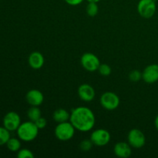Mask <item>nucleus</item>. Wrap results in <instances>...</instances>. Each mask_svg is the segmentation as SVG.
Returning a JSON list of instances; mask_svg holds the SVG:
<instances>
[{"label": "nucleus", "instance_id": "obj_16", "mask_svg": "<svg viewBox=\"0 0 158 158\" xmlns=\"http://www.w3.org/2000/svg\"><path fill=\"white\" fill-rule=\"evenodd\" d=\"M27 116L31 121L35 122V120H37L42 117V112L38 106H32L28 110Z\"/></svg>", "mask_w": 158, "mask_h": 158}, {"label": "nucleus", "instance_id": "obj_11", "mask_svg": "<svg viewBox=\"0 0 158 158\" xmlns=\"http://www.w3.org/2000/svg\"><path fill=\"white\" fill-rule=\"evenodd\" d=\"M78 96L83 101L89 102L92 101L96 95L94 87L87 83H83L78 88Z\"/></svg>", "mask_w": 158, "mask_h": 158}, {"label": "nucleus", "instance_id": "obj_20", "mask_svg": "<svg viewBox=\"0 0 158 158\" xmlns=\"http://www.w3.org/2000/svg\"><path fill=\"white\" fill-rule=\"evenodd\" d=\"M80 148L82 151L84 152H87V151H90L91 148L94 146V143L91 141L90 139H85V140H82L80 143Z\"/></svg>", "mask_w": 158, "mask_h": 158}, {"label": "nucleus", "instance_id": "obj_22", "mask_svg": "<svg viewBox=\"0 0 158 158\" xmlns=\"http://www.w3.org/2000/svg\"><path fill=\"white\" fill-rule=\"evenodd\" d=\"M17 157L19 158H34V154L30 150L24 148L18 151Z\"/></svg>", "mask_w": 158, "mask_h": 158}, {"label": "nucleus", "instance_id": "obj_26", "mask_svg": "<svg viewBox=\"0 0 158 158\" xmlns=\"http://www.w3.org/2000/svg\"><path fill=\"white\" fill-rule=\"evenodd\" d=\"M154 125H155V127L156 129L158 131V115L156 117L155 120H154Z\"/></svg>", "mask_w": 158, "mask_h": 158}, {"label": "nucleus", "instance_id": "obj_5", "mask_svg": "<svg viewBox=\"0 0 158 158\" xmlns=\"http://www.w3.org/2000/svg\"><path fill=\"white\" fill-rule=\"evenodd\" d=\"M100 104L106 110H114L120 105V98L113 92H105L100 97Z\"/></svg>", "mask_w": 158, "mask_h": 158}, {"label": "nucleus", "instance_id": "obj_4", "mask_svg": "<svg viewBox=\"0 0 158 158\" xmlns=\"http://www.w3.org/2000/svg\"><path fill=\"white\" fill-rule=\"evenodd\" d=\"M156 9L155 0H140L137 4V12L140 16L144 19H150L154 16Z\"/></svg>", "mask_w": 158, "mask_h": 158}, {"label": "nucleus", "instance_id": "obj_23", "mask_svg": "<svg viewBox=\"0 0 158 158\" xmlns=\"http://www.w3.org/2000/svg\"><path fill=\"white\" fill-rule=\"evenodd\" d=\"M129 79L133 82H137L142 79V73L140 70L134 69L129 73Z\"/></svg>", "mask_w": 158, "mask_h": 158}, {"label": "nucleus", "instance_id": "obj_10", "mask_svg": "<svg viewBox=\"0 0 158 158\" xmlns=\"http://www.w3.org/2000/svg\"><path fill=\"white\" fill-rule=\"evenodd\" d=\"M142 79L149 84L158 81V65L151 64L147 66L142 72Z\"/></svg>", "mask_w": 158, "mask_h": 158}, {"label": "nucleus", "instance_id": "obj_21", "mask_svg": "<svg viewBox=\"0 0 158 158\" xmlns=\"http://www.w3.org/2000/svg\"><path fill=\"white\" fill-rule=\"evenodd\" d=\"M97 70H98V72L100 73V75L103 76V77H107V76L110 75L112 69H111L110 66L108 64H106V63H103V64H101V63H100V66H99Z\"/></svg>", "mask_w": 158, "mask_h": 158}, {"label": "nucleus", "instance_id": "obj_27", "mask_svg": "<svg viewBox=\"0 0 158 158\" xmlns=\"http://www.w3.org/2000/svg\"><path fill=\"white\" fill-rule=\"evenodd\" d=\"M86 1H87L88 2H97V3H98L100 1V0H86Z\"/></svg>", "mask_w": 158, "mask_h": 158}, {"label": "nucleus", "instance_id": "obj_2", "mask_svg": "<svg viewBox=\"0 0 158 158\" xmlns=\"http://www.w3.org/2000/svg\"><path fill=\"white\" fill-rule=\"evenodd\" d=\"M39 129L33 121H26L21 123L17 129V134L20 140L25 142L32 141L36 138L39 134Z\"/></svg>", "mask_w": 158, "mask_h": 158}, {"label": "nucleus", "instance_id": "obj_1", "mask_svg": "<svg viewBox=\"0 0 158 158\" xmlns=\"http://www.w3.org/2000/svg\"><path fill=\"white\" fill-rule=\"evenodd\" d=\"M69 121L76 130L87 132L91 131L95 125L96 118L94 112L86 106L74 108L70 114Z\"/></svg>", "mask_w": 158, "mask_h": 158}, {"label": "nucleus", "instance_id": "obj_13", "mask_svg": "<svg viewBox=\"0 0 158 158\" xmlns=\"http://www.w3.org/2000/svg\"><path fill=\"white\" fill-rule=\"evenodd\" d=\"M114 152L117 157L120 158H127L131 155L132 150L129 143L119 142L114 145Z\"/></svg>", "mask_w": 158, "mask_h": 158}, {"label": "nucleus", "instance_id": "obj_3", "mask_svg": "<svg viewBox=\"0 0 158 158\" xmlns=\"http://www.w3.org/2000/svg\"><path fill=\"white\" fill-rule=\"evenodd\" d=\"M75 127L69 122H63L58 123L55 128L54 134L56 137L61 141H67L70 140L75 134Z\"/></svg>", "mask_w": 158, "mask_h": 158}, {"label": "nucleus", "instance_id": "obj_14", "mask_svg": "<svg viewBox=\"0 0 158 158\" xmlns=\"http://www.w3.org/2000/svg\"><path fill=\"white\" fill-rule=\"evenodd\" d=\"M44 56L43 54L40 52H32L29 55V59H28V63L30 66L31 68L34 69H39L42 68L44 65Z\"/></svg>", "mask_w": 158, "mask_h": 158}, {"label": "nucleus", "instance_id": "obj_19", "mask_svg": "<svg viewBox=\"0 0 158 158\" xmlns=\"http://www.w3.org/2000/svg\"><path fill=\"white\" fill-rule=\"evenodd\" d=\"M10 138L9 131H8L6 127H0V146L6 144L8 140Z\"/></svg>", "mask_w": 158, "mask_h": 158}, {"label": "nucleus", "instance_id": "obj_6", "mask_svg": "<svg viewBox=\"0 0 158 158\" xmlns=\"http://www.w3.org/2000/svg\"><path fill=\"white\" fill-rule=\"evenodd\" d=\"M80 63L83 67L89 72H94L97 70L100 65L98 57L92 52H86L83 54L80 59Z\"/></svg>", "mask_w": 158, "mask_h": 158}, {"label": "nucleus", "instance_id": "obj_18", "mask_svg": "<svg viewBox=\"0 0 158 158\" xmlns=\"http://www.w3.org/2000/svg\"><path fill=\"white\" fill-rule=\"evenodd\" d=\"M86 13L89 16L94 17L97 15L98 13L99 7L97 2H88V5L86 6Z\"/></svg>", "mask_w": 158, "mask_h": 158}, {"label": "nucleus", "instance_id": "obj_8", "mask_svg": "<svg viewBox=\"0 0 158 158\" xmlns=\"http://www.w3.org/2000/svg\"><path fill=\"white\" fill-rule=\"evenodd\" d=\"M127 140L129 144L132 148H143L146 143V137L143 133L139 129H132L129 132L127 136Z\"/></svg>", "mask_w": 158, "mask_h": 158}, {"label": "nucleus", "instance_id": "obj_24", "mask_svg": "<svg viewBox=\"0 0 158 158\" xmlns=\"http://www.w3.org/2000/svg\"><path fill=\"white\" fill-rule=\"evenodd\" d=\"M35 123L37 126V127H38L40 130L44 129V128L46 127V125H47V120H46L44 117H41L40 118H39L38 120H35Z\"/></svg>", "mask_w": 158, "mask_h": 158}, {"label": "nucleus", "instance_id": "obj_9", "mask_svg": "<svg viewBox=\"0 0 158 158\" xmlns=\"http://www.w3.org/2000/svg\"><path fill=\"white\" fill-rule=\"evenodd\" d=\"M21 124V118L17 113L11 111L7 113L3 118V127L8 131H17Z\"/></svg>", "mask_w": 158, "mask_h": 158}, {"label": "nucleus", "instance_id": "obj_15", "mask_svg": "<svg viewBox=\"0 0 158 158\" xmlns=\"http://www.w3.org/2000/svg\"><path fill=\"white\" fill-rule=\"evenodd\" d=\"M69 118H70V114L63 108L57 109L52 114V119L58 123L68 121L69 120Z\"/></svg>", "mask_w": 158, "mask_h": 158}, {"label": "nucleus", "instance_id": "obj_17", "mask_svg": "<svg viewBox=\"0 0 158 158\" xmlns=\"http://www.w3.org/2000/svg\"><path fill=\"white\" fill-rule=\"evenodd\" d=\"M6 147H7L9 151H12V152H16V151H19L20 150L21 142L19 139L14 138V137L11 138L10 137L9 140L7 141V143H6Z\"/></svg>", "mask_w": 158, "mask_h": 158}, {"label": "nucleus", "instance_id": "obj_25", "mask_svg": "<svg viewBox=\"0 0 158 158\" xmlns=\"http://www.w3.org/2000/svg\"><path fill=\"white\" fill-rule=\"evenodd\" d=\"M67 4L69 6H78V5L81 4L84 0H64Z\"/></svg>", "mask_w": 158, "mask_h": 158}, {"label": "nucleus", "instance_id": "obj_7", "mask_svg": "<svg viewBox=\"0 0 158 158\" xmlns=\"http://www.w3.org/2000/svg\"><path fill=\"white\" fill-rule=\"evenodd\" d=\"M111 136L108 131L105 129H97L93 131L90 135V140L94 145L97 147L106 146L110 141Z\"/></svg>", "mask_w": 158, "mask_h": 158}, {"label": "nucleus", "instance_id": "obj_12", "mask_svg": "<svg viewBox=\"0 0 158 158\" xmlns=\"http://www.w3.org/2000/svg\"><path fill=\"white\" fill-rule=\"evenodd\" d=\"M26 100L27 103L31 106H39L43 103L44 96L40 90L33 89L28 91L26 95Z\"/></svg>", "mask_w": 158, "mask_h": 158}]
</instances>
